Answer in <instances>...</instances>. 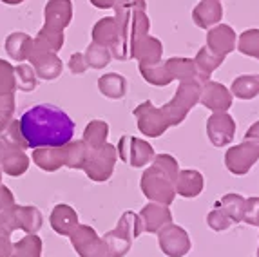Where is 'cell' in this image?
I'll use <instances>...</instances> for the list:
<instances>
[{"label":"cell","instance_id":"53","mask_svg":"<svg viewBox=\"0 0 259 257\" xmlns=\"http://www.w3.org/2000/svg\"><path fill=\"white\" fill-rule=\"evenodd\" d=\"M2 2L8 6H18V4H22V2H26V0H2Z\"/></svg>","mask_w":259,"mask_h":257},{"label":"cell","instance_id":"26","mask_svg":"<svg viewBox=\"0 0 259 257\" xmlns=\"http://www.w3.org/2000/svg\"><path fill=\"white\" fill-rule=\"evenodd\" d=\"M104 243L105 246H107V253L109 257H123L129 253L131 246H133V237L127 234L123 228L116 227L112 228V230H109L107 234H105L104 237Z\"/></svg>","mask_w":259,"mask_h":257},{"label":"cell","instance_id":"8","mask_svg":"<svg viewBox=\"0 0 259 257\" xmlns=\"http://www.w3.org/2000/svg\"><path fill=\"white\" fill-rule=\"evenodd\" d=\"M134 118L138 121L140 133H143L149 138H160L161 134L170 128L168 120L161 107H156L152 102H143L134 109Z\"/></svg>","mask_w":259,"mask_h":257},{"label":"cell","instance_id":"23","mask_svg":"<svg viewBox=\"0 0 259 257\" xmlns=\"http://www.w3.org/2000/svg\"><path fill=\"white\" fill-rule=\"evenodd\" d=\"M174 190L178 196L182 197H198L203 190V176L201 172L185 168V170L178 172L176 180H174Z\"/></svg>","mask_w":259,"mask_h":257},{"label":"cell","instance_id":"42","mask_svg":"<svg viewBox=\"0 0 259 257\" xmlns=\"http://www.w3.org/2000/svg\"><path fill=\"white\" fill-rule=\"evenodd\" d=\"M116 227L123 228V230L129 234L133 239H136V237L142 236V219H140V214H136V212H131V210H127V212H123L121 214V218L118 219V225Z\"/></svg>","mask_w":259,"mask_h":257},{"label":"cell","instance_id":"19","mask_svg":"<svg viewBox=\"0 0 259 257\" xmlns=\"http://www.w3.org/2000/svg\"><path fill=\"white\" fill-rule=\"evenodd\" d=\"M161 56H163V44L151 34H145L143 38H140L133 49V58L138 60L140 65L158 64L161 62Z\"/></svg>","mask_w":259,"mask_h":257},{"label":"cell","instance_id":"36","mask_svg":"<svg viewBox=\"0 0 259 257\" xmlns=\"http://www.w3.org/2000/svg\"><path fill=\"white\" fill-rule=\"evenodd\" d=\"M15 83H17V91H22V93L35 91L36 85H38V78H36L35 69L31 67L29 64L20 62L15 67Z\"/></svg>","mask_w":259,"mask_h":257},{"label":"cell","instance_id":"51","mask_svg":"<svg viewBox=\"0 0 259 257\" xmlns=\"http://www.w3.org/2000/svg\"><path fill=\"white\" fill-rule=\"evenodd\" d=\"M245 138H250V140H259V121H255L254 125H250V127H248Z\"/></svg>","mask_w":259,"mask_h":257},{"label":"cell","instance_id":"27","mask_svg":"<svg viewBox=\"0 0 259 257\" xmlns=\"http://www.w3.org/2000/svg\"><path fill=\"white\" fill-rule=\"evenodd\" d=\"M93 42L111 49L118 40V22L114 17H105L95 24L91 31Z\"/></svg>","mask_w":259,"mask_h":257},{"label":"cell","instance_id":"31","mask_svg":"<svg viewBox=\"0 0 259 257\" xmlns=\"http://www.w3.org/2000/svg\"><path fill=\"white\" fill-rule=\"evenodd\" d=\"M107 138H109V125L102 120H93L83 128L82 142L89 149H98V147L107 143Z\"/></svg>","mask_w":259,"mask_h":257},{"label":"cell","instance_id":"15","mask_svg":"<svg viewBox=\"0 0 259 257\" xmlns=\"http://www.w3.org/2000/svg\"><path fill=\"white\" fill-rule=\"evenodd\" d=\"M238 44V36L236 31L227 24H216L214 27H210L207 33V46L205 48L208 51H212L218 56H227L236 49Z\"/></svg>","mask_w":259,"mask_h":257},{"label":"cell","instance_id":"35","mask_svg":"<svg viewBox=\"0 0 259 257\" xmlns=\"http://www.w3.org/2000/svg\"><path fill=\"white\" fill-rule=\"evenodd\" d=\"M140 74L145 81H149L151 85H158V87H163L168 85V83H172V78L168 74L167 67H165V62H158V64H152V65H140Z\"/></svg>","mask_w":259,"mask_h":257},{"label":"cell","instance_id":"2","mask_svg":"<svg viewBox=\"0 0 259 257\" xmlns=\"http://www.w3.org/2000/svg\"><path fill=\"white\" fill-rule=\"evenodd\" d=\"M178 172V161L170 154H154L149 168L142 174L140 187H142L143 196L152 203H161V205H170L176 197L174 190V180Z\"/></svg>","mask_w":259,"mask_h":257},{"label":"cell","instance_id":"18","mask_svg":"<svg viewBox=\"0 0 259 257\" xmlns=\"http://www.w3.org/2000/svg\"><path fill=\"white\" fill-rule=\"evenodd\" d=\"M165 67H167L172 81L174 80H178V81L198 80L199 83H205V81L210 80V78L203 76V74L199 73L196 62L190 60V58H178V56H174V58H168V60L165 62Z\"/></svg>","mask_w":259,"mask_h":257},{"label":"cell","instance_id":"32","mask_svg":"<svg viewBox=\"0 0 259 257\" xmlns=\"http://www.w3.org/2000/svg\"><path fill=\"white\" fill-rule=\"evenodd\" d=\"M232 96L239 100H252L259 95V74H245V76H238L232 81L230 87Z\"/></svg>","mask_w":259,"mask_h":257},{"label":"cell","instance_id":"12","mask_svg":"<svg viewBox=\"0 0 259 257\" xmlns=\"http://www.w3.org/2000/svg\"><path fill=\"white\" fill-rule=\"evenodd\" d=\"M207 134L214 147H227L236 136V121L229 112H214L207 120Z\"/></svg>","mask_w":259,"mask_h":257},{"label":"cell","instance_id":"5","mask_svg":"<svg viewBox=\"0 0 259 257\" xmlns=\"http://www.w3.org/2000/svg\"><path fill=\"white\" fill-rule=\"evenodd\" d=\"M116 161H118L116 147L111 145V143H105V145L98 147V149H89L85 165H83L82 170L85 172V176L91 181L104 183V181H107L112 176L114 167H116Z\"/></svg>","mask_w":259,"mask_h":257},{"label":"cell","instance_id":"20","mask_svg":"<svg viewBox=\"0 0 259 257\" xmlns=\"http://www.w3.org/2000/svg\"><path fill=\"white\" fill-rule=\"evenodd\" d=\"M49 223L51 228L58 234V236H67L69 237L71 232L76 228L78 221V212L71 205H65L60 203L51 210V216H49Z\"/></svg>","mask_w":259,"mask_h":257},{"label":"cell","instance_id":"44","mask_svg":"<svg viewBox=\"0 0 259 257\" xmlns=\"http://www.w3.org/2000/svg\"><path fill=\"white\" fill-rule=\"evenodd\" d=\"M13 206H9V208H6V210H2V212H0V236L11 237V234H13L15 230H18Z\"/></svg>","mask_w":259,"mask_h":257},{"label":"cell","instance_id":"56","mask_svg":"<svg viewBox=\"0 0 259 257\" xmlns=\"http://www.w3.org/2000/svg\"><path fill=\"white\" fill-rule=\"evenodd\" d=\"M257 257H259V253H257Z\"/></svg>","mask_w":259,"mask_h":257},{"label":"cell","instance_id":"4","mask_svg":"<svg viewBox=\"0 0 259 257\" xmlns=\"http://www.w3.org/2000/svg\"><path fill=\"white\" fill-rule=\"evenodd\" d=\"M201 85H203V83H199L198 80L180 81V87H178L174 98L161 107V111L167 116L170 127H176V125L183 123L187 114L192 111V107L199 103Z\"/></svg>","mask_w":259,"mask_h":257},{"label":"cell","instance_id":"16","mask_svg":"<svg viewBox=\"0 0 259 257\" xmlns=\"http://www.w3.org/2000/svg\"><path fill=\"white\" fill-rule=\"evenodd\" d=\"M140 219H142V228L143 232L149 234H156V232L163 228L165 225L172 223V214L168 210L167 205L161 203H149L142 208L140 212Z\"/></svg>","mask_w":259,"mask_h":257},{"label":"cell","instance_id":"38","mask_svg":"<svg viewBox=\"0 0 259 257\" xmlns=\"http://www.w3.org/2000/svg\"><path fill=\"white\" fill-rule=\"evenodd\" d=\"M223 60H225L223 56L214 55V53L208 51L207 48L199 49L198 55H196V58H194L196 65H198V69H199V73L207 78H210V74L214 73L221 64H223Z\"/></svg>","mask_w":259,"mask_h":257},{"label":"cell","instance_id":"33","mask_svg":"<svg viewBox=\"0 0 259 257\" xmlns=\"http://www.w3.org/2000/svg\"><path fill=\"white\" fill-rule=\"evenodd\" d=\"M9 257H42V239L36 234H26L22 239L13 243Z\"/></svg>","mask_w":259,"mask_h":257},{"label":"cell","instance_id":"29","mask_svg":"<svg viewBox=\"0 0 259 257\" xmlns=\"http://www.w3.org/2000/svg\"><path fill=\"white\" fill-rule=\"evenodd\" d=\"M98 89L105 98L121 100L127 93V80L118 73H109L98 78Z\"/></svg>","mask_w":259,"mask_h":257},{"label":"cell","instance_id":"34","mask_svg":"<svg viewBox=\"0 0 259 257\" xmlns=\"http://www.w3.org/2000/svg\"><path fill=\"white\" fill-rule=\"evenodd\" d=\"M87 152H89V147L82 142V140H76L69 143H65V167L71 168V170H80L85 165Z\"/></svg>","mask_w":259,"mask_h":257},{"label":"cell","instance_id":"47","mask_svg":"<svg viewBox=\"0 0 259 257\" xmlns=\"http://www.w3.org/2000/svg\"><path fill=\"white\" fill-rule=\"evenodd\" d=\"M15 205V196L13 192L6 187V185H0V212L6 208H9V206Z\"/></svg>","mask_w":259,"mask_h":257},{"label":"cell","instance_id":"25","mask_svg":"<svg viewBox=\"0 0 259 257\" xmlns=\"http://www.w3.org/2000/svg\"><path fill=\"white\" fill-rule=\"evenodd\" d=\"M65 36H64V29H58V27H53L44 24L42 29L38 31L35 38H33V48L42 49V51H51V53H58L64 48Z\"/></svg>","mask_w":259,"mask_h":257},{"label":"cell","instance_id":"39","mask_svg":"<svg viewBox=\"0 0 259 257\" xmlns=\"http://www.w3.org/2000/svg\"><path fill=\"white\" fill-rule=\"evenodd\" d=\"M239 53L259 60V29H246L239 34L238 44H236Z\"/></svg>","mask_w":259,"mask_h":257},{"label":"cell","instance_id":"1","mask_svg":"<svg viewBox=\"0 0 259 257\" xmlns=\"http://www.w3.org/2000/svg\"><path fill=\"white\" fill-rule=\"evenodd\" d=\"M18 121L27 149L58 147L73 140L74 121L65 111L49 103H40L27 109Z\"/></svg>","mask_w":259,"mask_h":257},{"label":"cell","instance_id":"13","mask_svg":"<svg viewBox=\"0 0 259 257\" xmlns=\"http://www.w3.org/2000/svg\"><path fill=\"white\" fill-rule=\"evenodd\" d=\"M232 93L220 81H205L199 93V103L212 112H227L232 107Z\"/></svg>","mask_w":259,"mask_h":257},{"label":"cell","instance_id":"17","mask_svg":"<svg viewBox=\"0 0 259 257\" xmlns=\"http://www.w3.org/2000/svg\"><path fill=\"white\" fill-rule=\"evenodd\" d=\"M36 167L46 172H56L65 167V145L58 147H38L33 149L31 156Z\"/></svg>","mask_w":259,"mask_h":257},{"label":"cell","instance_id":"11","mask_svg":"<svg viewBox=\"0 0 259 257\" xmlns=\"http://www.w3.org/2000/svg\"><path fill=\"white\" fill-rule=\"evenodd\" d=\"M27 60H29L31 67L35 69L38 80L53 81L60 76L62 71H64V64H62L58 53L42 51V49H36L31 46Z\"/></svg>","mask_w":259,"mask_h":257},{"label":"cell","instance_id":"49","mask_svg":"<svg viewBox=\"0 0 259 257\" xmlns=\"http://www.w3.org/2000/svg\"><path fill=\"white\" fill-rule=\"evenodd\" d=\"M13 250V243L6 236H0V257H9Z\"/></svg>","mask_w":259,"mask_h":257},{"label":"cell","instance_id":"14","mask_svg":"<svg viewBox=\"0 0 259 257\" xmlns=\"http://www.w3.org/2000/svg\"><path fill=\"white\" fill-rule=\"evenodd\" d=\"M31 158L26 154V150L17 149V147H11L0 140V168L4 174L8 176H24L29 168Z\"/></svg>","mask_w":259,"mask_h":257},{"label":"cell","instance_id":"46","mask_svg":"<svg viewBox=\"0 0 259 257\" xmlns=\"http://www.w3.org/2000/svg\"><path fill=\"white\" fill-rule=\"evenodd\" d=\"M69 69L73 74H83L89 69V65H87L85 62V56H83V53H73L69 58Z\"/></svg>","mask_w":259,"mask_h":257},{"label":"cell","instance_id":"37","mask_svg":"<svg viewBox=\"0 0 259 257\" xmlns=\"http://www.w3.org/2000/svg\"><path fill=\"white\" fill-rule=\"evenodd\" d=\"M83 56H85L87 65L93 69L107 67L112 60V55H111V51H109V48H104V46H100V44H95V42H91V46H87Z\"/></svg>","mask_w":259,"mask_h":257},{"label":"cell","instance_id":"6","mask_svg":"<svg viewBox=\"0 0 259 257\" xmlns=\"http://www.w3.org/2000/svg\"><path fill=\"white\" fill-rule=\"evenodd\" d=\"M259 159V140L245 138V142L230 147L225 154V165L234 176H245Z\"/></svg>","mask_w":259,"mask_h":257},{"label":"cell","instance_id":"22","mask_svg":"<svg viewBox=\"0 0 259 257\" xmlns=\"http://www.w3.org/2000/svg\"><path fill=\"white\" fill-rule=\"evenodd\" d=\"M223 6L220 0H201L192 11V20L201 29H210L221 22Z\"/></svg>","mask_w":259,"mask_h":257},{"label":"cell","instance_id":"10","mask_svg":"<svg viewBox=\"0 0 259 257\" xmlns=\"http://www.w3.org/2000/svg\"><path fill=\"white\" fill-rule=\"evenodd\" d=\"M158 243L160 250L167 257H183L190 252V237L185 228L174 223L165 225L158 230Z\"/></svg>","mask_w":259,"mask_h":257},{"label":"cell","instance_id":"41","mask_svg":"<svg viewBox=\"0 0 259 257\" xmlns=\"http://www.w3.org/2000/svg\"><path fill=\"white\" fill-rule=\"evenodd\" d=\"M17 83H15V67L8 60H0V96L15 95Z\"/></svg>","mask_w":259,"mask_h":257},{"label":"cell","instance_id":"48","mask_svg":"<svg viewBox=\"0 0 259 257\" xmlns=\"http://www.w3.org/2000/svg\"><path fill=\"white\" fill-rule=\"evenodd\" d=\"M0 111L6 112V114L13 116V112H15V95L0 96Z\"/></svg>","mask_w":259,"mask_h":257},{"label":"cell","instance_id":"50","mask_svg":"<svg viewBox=\"0 0 259 257\" xmlns=\"http://www.w3.org/2000/svg\"><path fill=\"white\" fill-rule=\"evenodd\" d=\"M89 2L98 9H111L114 8V4H116L118 0H89Z\"/></svg>","mask_w":259,"mask_h":257},{"label":"cell","instance_id":"54","mask_svg":"<svg viewBox=\"0 0 259 257\" xmlns=\"http://www.w3.org/2000/svg\"><path fill=\"white\" fill-rule=\"evenodd\" d=\"M2 178H4V172H2V168H0V185H2Z\"/></svg>","mask_w":259,"mask_h":257},{"label":"cell","instance_id":"43","mask_svg":"<svg viewBox=\"0 0 259 257\" xmlns=\"http://www.w3.org/2000/svg\"><path fill=\"white\" fill-rule=\"evenodd\" d=\"M207 223L214 232H223V230H227V228L232 227V219L225 214L223 210L216 206L214 210H210V212H208Z\"/></svg>","mask_w":259,"mask_h":257},{"label":"cell","instance_id":"3","mask_svg":"<svg viewBox=\"0 0 259 257\" xmlns=\"http://www.w3.org/2000/svg\"><path fill=\"white\" fill-rule=\"evenodd\" d=\"M118 22V40L109 51L112 58L120 62H125L133 58V49L140 38L149 34L151 20H149L145 9H120L114 15Z\"/></svg>","mask_w":259,"mask_h":257},{"label":"cell","instance_id":"21","mask_svg":"<svg viewBox=\"0 0 259 257\" xmlns=\"http://www.w3.org/2000/svg\"><path fill=\"white\" fill-rule=\"evenodd\" d=\"M46 24L58 29H65L73 20V4L71 0H48L44 8Z\"/></svg>","mask_w":259,"mask_h":257},{"label":"cell","instance_id":"52","mask_svg":"<svg viewBox=\"0 0 259 257\" xmlns=\"http://www.w3.org/2000/svg\"><path fill=\"white\" fill-rule=\"evenodd\" d=\"M13 120V116L11 114H6V112H2L0 111V134L4 133V128L9 125V121Z\"/></svg>","mask_w":259,"mask_h":257},{"label":"cell","instance_id":"9","mask_svg":"<svg viewBox=\"0 0 259 257\" xmlns=\"http://www.w3.org/2000/svg\"><path fill=\"white\" fill-rule=\"evenodd\" d=\"M69 239L80 257H109L104 239L89 225L78 223L76 228L69 234Z\"/></svg>","mask_w":259,"mask_h":257},{"label":"cell","instance_id":"55","mask_svg":"<svg viewBox=\"0 0 259 257\" xmlns=\"http://www.w3.org/2000/svg\"><path fill=\"white\" fill-rule=\"evenodd\" d=\"M257 253H259V250H257Z\"/></svg>","mask_w":259,"mask_h":257},{"label":"cell","instance_id":"7","mask_svg":"<svg viewBox=\"0 0 259 257\" xmlns=\"http://www.w3.org/2000/svg\"><path fill=\"white\" fill-rule=\"evenodd\" d=\"M116 152L121 161L134 168L147 167L154 158V149L151 143L134 136H121L116 145Z\"/></svg>","mask_w":259,"mask_h":257},{"label":"cell","instance_id":"30","mask_svg":"<svg viewBox=\"0 0 259 257\" xmlns=\"http://www.w3.org/2000/svg\"><path fill=\"white\" fill-rule=\"evenodd\" d=\"M218 208H221L225 214L232 219V223H241L245 221L246 212V199L239 194H227L221 197V201L216 203Z\"/></svg>","mask_w":259,"mask_h":257},{"label":"cell","instance_id":"45","mask_svg":"<svg viewBox=\"0 0 259 257\" xmlns=\"http://www.w3.org/2000/svg\"><path fill=\"white\" fill-rule=\"evenodd\" d=\"M245 221L248 225L259 227V197H248V199H246Z\"/></svg>","mask_w":259,"mask_h":257},{"label":"cell","instance_id":"40","mask_svg":"<svg viewBox=\"0 0 259 257\" xmlns=\"http://www.w3.org/2000/svg\"><path fill=\"white\" fill-rule=\"evenodd\" d=\"M0 140H4L8 145L17 147V149L22 150L27 149V143L24 140V134H22V128H20V121L15 120V118L9 121V125L4 128V133L0 134Z\"/></svg>","mask_w":259,"mask_h":257},{"label":"cell","instance_id":"24","mask_svg":"<svg viewBox=\"0 0 259 257\" xmlns=\"http://www.w3.org/2000/svg\"><path fill=\"white\" fill-rule=\"evenodd\" d=\"M15 218H17V228L26 234H36L42 228L44 218L36 206L31 205H17L15 203Z\"/></svg>","mask_w":259,"mask_h":257},{"label":"cell","instance_id":"28","mask_svg":"<svg viewBox=\"0 0 259 257\" xmlns=\"http://www.w3.org/2000/svg\"><path fill=\"white\" fill-rule=\"evenodd\" d=\"M31 44H33V38H31L29 34L24 33V31H15V33L8 34L4 46H6V53L9 55L11 60L24 62L27 60Z\"/></svg>","mask_w":259,"mask_h":257}]
</instances>
